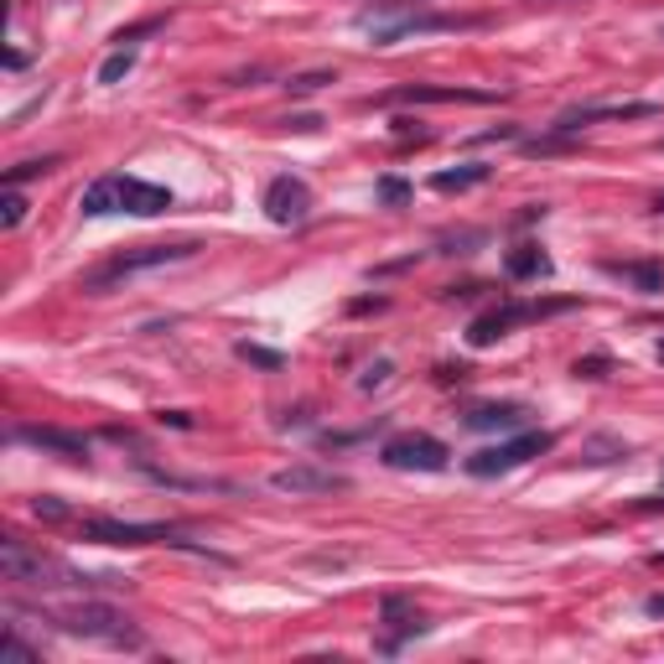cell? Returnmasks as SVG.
I'll return each instance as SVG.
<instances>
[{
    "instance_id": "4316f807",
    "label": "cell",
    "mask_w": 664,
    "mask_h": 664,
    "mask_svg": "<svg viewBox=\"0 0 664 664\" xmlns=\"http://www.w3.org/2000/svg\"><path fill=\"white\" fill-rule=\"evenodd\" d=\"M380 197H384V203H405V197H410V182H400V177H384Z\"/></svg>"
},
{
    "instance_id": "ac0fdd59",
    "label": "cell",
    "mask_w": 664,
    "mask_h": 664,
    "mask_svg": "<svg viewBox=\"0 0 664 664\" xmlns=\"http://www.w3.org/2000/svg\"><path fill=\"white\" fill-rule=\"evenodd\" d=\"M78 208H84L89 218L119 214V177H99V182H89V188H84V197H78Z\"/></svg>"
},
{
    "instance_id": "8fae6325",
    "label": "cell",
    "mask_w": 664,
    "mask_h": 664,
    "mask_svg": "<svg viewBox=\"0 0 664 664\" xmlns=\"http://www.w3.org/2000/svg\"><path fill=\"white\" fill-rule=\"evenodd\" d=\"M649 115H660V104H643V99H634V104H576V110H566L550 130L582 136V125H597V119H649Z\"/></svg>"
},
{
    "instance_id": "4dcf8cb0",
    "label": "cell",
    "mask_w": 664,
    "mask_h": 664,
    "mask_svg": "<svg viewBox=\"0 0 664 664\" xmlns=\"http://www.w3.org/2000/svg\"><path fill=\"white\" fill-rule=\"evenodd\" d=\"M643 608H649V613H654V617H664V592H660V597H649Z\"/></svg>"
},
{
    "instance_id": "7402d4cb",
    "label": "cell",
    "mask_w": 664,
    "mask_h": 664,
    "mask_svg": "<svg viewBox=\"0 0 664 664\" xmlns=\"http://www.w3.org/2000/svg\"><path fill=\"white\" fill-rule=\"evenodd\" d=\"M52 156H42V162H22V166H11L5 171V188H22V182H31V177H42V171H52Z\"/></svg>"
},
{
    "instance_id": "83f0119b",
    "label": "cell",
    "mask_w": 664,
    "mask_h": 664,
    "mask_svg": "<svg viewBox=\"0 0 664 664\" xmlns=\"http://www.w3.org/2000/svg\"><path fill=\"white\" fill-rule=\"evenodd\" d=\"M608 369H613L608 358H576V374H582V380H602Z\"/></svg>"
},
{
    "instance_id": "5bb4252c",
    "label": "cell",
    "mask_w": 664,
    "mask_h": 664,
    "mask_svg": "<svg viewBox=\"0 0 664 664\" xmlns=\"http://www.w3.org/2000/svg\"><path fill=\"white\" fill-rule=\"evenodd\" d=\"M171 208V192L156 188V182H141V177H119V214H141L156 218Z\"/></svg>"
},
{
    "instance_id": "7a4b0ae2",
    "label": "cell",
    "mask_w": 664,
    "mask_h": 664,
    "mask_svg": "<svg viewBox=\"0 0 664 664\" xmlns=\"http://www.w3.org/2000/svg\"><path fill=\"white\" fill-rule=\"evenodd\" d=\"M78 535L84 540H99V546H166V550H188V556H208L218 566H229V556L203 540H188L166 524H136V520H78Z\"/></svg>"
},
{
    "instance_id": "5b68a950",
    "label": "cell",
    "mask_w": 664,
    "mask_h": 664,
    "mask_svg": "<svg viewBox=\"0 0 664 664\" xmlns=\"http://www.w3.org/2000/svg\"><path fill=\"white\" fill-rule=\"evenodd\" d=\"M384 468H395V473H442L451 462L447 442H436L426 431H405V436H390L380 447Z\"/></svg>"
},
{
    "instance_id": "7c38bea8",
    "label": "cell",
    "mask_w": 664,
    "mask_h": 664,
    "mask_svg": "<svg viewBox=\"0 0 664 664\" xmlns=\"http://www.w3.org/2000/svg\"><path fill=\"white\" fill-rule=\"evenodd\" d=\"M380 623H384V634H390V639L380 643L384 654H395V649H400V639H416V634H426V617H421V608H416L410 597H400V592H390L380 602Z\"/></svg>"
},
{
    "instance_id": "ffe728a7",
    "label": "cell",
    "mask_w": 664,
    "mask_h": 664,
    "mask_svg": "<svg viewBox=\"0 0 664 664\" xmlns=\"http://www.w3.org/2000/svg\"><path fill=\"white\" fill-rule=\"evenodd\" d=\"M628 457V442H613V436H592L587 442V462H623Z\"/></svg>"
},
{
    "instance_id": "f1b7e54d",
    "label": "cell",
    "mask_w": 664,
    "mask_h": 664,
    "mask_svg": "<svg viewBox=\"0 0 664 664\" xmlns=\"http://www.w3.org/2000/svg\"><path fill=\"white\" fill-rule=\"evenodd\" d=\"M31 509H37V514H42V520H68V509H63V503H58V498H37V503H31Z\"/></svg>"
},
{
    "instance_id": "836d02e7",
    "label": "cell",
    "mask_w": 664,
    "mask_h": 664,
    "mask_svg": "<svg viewBox=\"0 0 664 664\" xmlns=\"http://www.w3.org/2000/svg\"><path fill=\"white\" fill-rule=\"evenodd\" d=\"M660 151H664V141H660Z\"/></svg>"
},
{
    "instance_id": "3957f363",
    "label": "cell",
    "mask_w": 664,
    "mask_h": 664,
    "mask_svg": "<svg viewBox=\"0 0 664 664\" xmlns=\"http://www.w3.org/2000/svg\"><path fill=\"white\" fill-rule=\"evenodd\" d=\"M42 623H58L73 639H94V643H115V649H141V634L130 628V617H119L104 602H68V608H52L42 613Z\"/></svg>"
},
{
    "instance_id": "6da1fadb",
    "label": "cell",
    "mask_w": 664,
    "mask_h": 664,
    "mask_svg": "<svg viewBox=\"0 0 664 664\" xmlns=\"http://www.w3.org/2000/svg\"><path fill=\"white\" fill-rule=\"evenodd\" d=\"M0 571H5V582H22V587H37V592H68V587H125L119 576H89V571L58 561L52 550L26 546L22 535H5V540H0Z\"/></svg>"
},
{
    "instance_id": "484cf974",
    "label": "cell",
    "mask_w": 664,
    "mask_h": 664,
    "mask_svg": "<svg viewBox=\"0 0 664 664\" xmlns=\"http://www.w3.org/2000/svg\"><path fill=\"white\" fill-rule=\"evenodd\" d=\"M322 84H332V73H302V78H291L285 89H291V94H317Z\"/></svg>"
},
{
    "instance_id": "30bf717a",
    "label": "cell",
    "mask_w": 664,
    "mask_h": 664,
    "mask_svg": "<svg viewBox=\"0 0 664 664\" xmlns=\"http://www.w3.org/2000/svg\"><path fill=\"white\" fill-rule=\"evenodd\" d=\"M270 488H276V494H291V498H302V494H343V488H348V477L332 473V468L296 462V468H281V473L270 477Z\"/></svg>"
},
{
    "instance_id": "4fadbf2b",
    "label": "cell",
    "mask_w": 664,
    "mask_h": 664,
    "mask_svg": "<svg viewBox=\"0 0 664 664\" xmlns=\"http://www.w3.org/2000/svg\"><path fill=\"white\" fill-rule=\"evenodd\" d=\"M11 436H16V442H26V447H42V451H58V457H73V462H84V457H89V436H78V431L16 426Z\"/></svg>"
},
{
    "instance_id": "ba28073f",
    "label": "cell",
    "mask_w": 664,
    "mask_h": 664,
    "mask_svg": "<svg viewBox=\"0 0 664 664\" xmlns=\"http://www.w3.org/2000/svg\"><path fill=\"white\" fill-rule=\"evenodd\" d=\"M498 94H483V89H451V84H400V89H390V94L369 99V104H494Z\"/></svg>"
},
{
    "instance_id": "9c48e42d",
    "label": "cell",
    "mask_w": 664,
    "mask_h": 664,
    "mask_svg": "<svg viewBox=\"0 0 664 664\" xmlns=\"http://www.w3.org/2000/svg\"><path fill=\"white\" fill-rule=\"evenodd\" d=\"M265 218L281 224V229L307 224L311 218V188L302 182V177H276V182L265 188Z\"/></svg>"
},
{
    "instance_id": "2e32d148",
    "label": "cell",
    "mask_w": 664,
    "mask_h": 664,
    "mask_svg": "<svg viewBox=\"0 0 664 664\" xmlns=\"http://www.w3.org/2000/svg\"><path fill=\"white\" fill-rule=\"evenodd\" d=\"M473 431H520L524 426V405H477L468 416Z\"/></svg>"
},
{
    "instance_id": "d4e9b609",
    "label": "cell",
    "mask_w": 664,
    "mask_h": 664,
    "mask_svg": "<svg viewBox=\"0 0 664 664\" xmlns=\"http://www.w3.org/2000/svg\"><path fill=\"white\" fill-rule=\"evenodd\" d=\"M239 358H250V363H260V369H281L285 358L270 354V348H255V343H239Z\"/></svg>"
},
{
    "instance_id": "8992f818",
    "label": "cell",
    "mask_w": 664,
    "mask_h": 664,
    "mask_svg": "<svg viewBox=\"0 0 664 664\" xmlns=\"http://www.w3.org/2000/svg\"><path fill=\"white\" fill-rule=\"evenodd\" d=\"M566 307L571 302H503V307L483 311L473 328H468V343H473V348H488L498 337H509L520 322H540V317H556V311H566Z\"/></svg>"
},
{
    "instance_id": "9a60e30c",
    "label": "cell",
    "mask_w": 664,
    "mask_h": 664,
    "mask_svg": "<svg viewBox=\"0 0 664 664\" xmlns=\"http://www.w3.org/2000/svg\"><path fill=\"white\" fill-rule=\"evenodd\" d=\"M608 276H617V281H634L643 296H660V291H664V265L660 260H608Z\"/></svg>"
},
{
    "instance_id": "277c9868",
    "label": "cell",
    "mask_w": 664,
    "mask_h": 664,
    "mask_svg": "<svg viewBox=\"0 0 664 664\" xmlns=\"http://www.w3.org/2000/svg\"><path fill=\"white\" fill-rule=\"evenodd\" d=\"M197 255V244H141V250H119L115 260H104L99 270L84 276V291H110V285L130 281V276H145V270H162V265H177V260H192Z\"/></svg>"
},
{
    "instance_id": "1f68e13d",
    "label": "cell",
    "mask_w": 664,
    "mask_h": 664,
    "mask_svg": "<svg viewBox=\"0 0 664 664\" xmlns=\"http://www.w3.org/2000/svg\"><path fill=\"white\" fill-rule=\"evenodd\" d=\"M654 214H664V192H660V197H654Z\"/></svg>"
},
{
    "instance_id": "603a6c76",
    "label": "cell",
    "mask_w": 664,
    "mask_h": 664,
    "mask_svg": "<svg viewBox=\"0 0 664 664\" xmlns=\"http://www.w3.org/2000/svg\"><path fill=\"white\" fill-rule=\"evenodd\" d=\"M130 68H136V52H130V48H119L115 58H110V63L99 68V84H119V78H125Z\"/></svg>"
},
{
    "instance_id": "d6986e66",
    "label": "cell",
    "mask_w": 664,
    "mask_h": 664,
    "mask_svg": "<svg viewBox=\"0 0 664 664\" xmlns=\"http://www.w3.org/2000/svg\"><path fill=\"white\" fill-rule=\"evenodd\" d=\"M546 270H550V260L535 250V244H524V250L509 255V276H514V281H524V276H546Z\"/></svg>"
},
{
    "instance_id": "44dd1931",
    "label": "cell",
    "mask_w": 664,
    "mask_h": 664,
    "mask_svg": "<svg viewBox=\"0 0 664 664\" xmlns=\"http://www.w3.org/2000/svg\"><path fill=\"white\" fill-rule=\"evenodd\" d=\"M26 218V197L16 188H5V197H0V229H16Z\"/></svg>"
},
{
    "instance_id": "cb8c5ba5",
    "label": "cell",
    "mask_w": 664,
    "mask_h": 664,
    "mask_svg": "<svg viewBox=\"0 0 664 664\" xmlns=\"http://www.w3.org/2000/svg\"><path fill=\"white\" fill-rule=\"evenodd\" d=\"M37 660V649H26L16 634H5V643H0V664H31Z\"/></svg>"
},
{
    "instance_id": "d6a6232c",
    "label": "cell",
    "mask_w": 664,
    "mask_h": 664,
    "mask_svg": "<svg viewBox=\"0 0 664 664\" xmlns=\"http://www.w3.org/2000/svg\"><path fill=\"white\" fill-rule=\"evenodd\" d=\"M654 354H660V363H664V337H660V348H654Z\"/></svg>"
},
{
    "instance_id": "e0dca14e",
    "label": "cell",
    "mask_w": 664,
    "mask_h": 664,
    "mask_svg": "<svg viewBox=\"0 0 664 664\" xmlns=\"http://www.w3.org/2000/svg\"><path fill=\"white\" fill-rule=\"evenodd\" d=\"M488 177H494V166L468 162V166H451V171H436V177H431V188L436 192H468V188H483Z\"/></svg>"
},
{
    "instance_id": "f546056e",
    "label": "cell",
    "mask_w": 664,
    "mask_h": 664,
    "mask_svg": "<svg viewBox=\"0 0 664 664\" xmlns=\"http://www.w3.org/2000/svg\"><path fill=\"white\" fill-rule=\"evenodd\" d=\"M384 380H390V363L380 358V363H369V369H363V380L358 384H363V390H374V384H384Z\"/></svg>"
},
{
    "instance_id": "52a82bcc",
    "label": "cell",
    "mask_w": 664,
    "mask_h": 664,
    "mask_svg": "<svg viewBox=\"0 0 664 664\" xmlns=\"http://www.w3.org/2000/svg\"><path fill=\"white\" fill-rule=\"evenodd\" d=\"M550 447L546 431H520L514 442H498V447H483L468 457V473L473 477H498L509 473V468H520V462H529V457H540V451Z\"/></svg>"
}]
</instances>
